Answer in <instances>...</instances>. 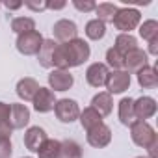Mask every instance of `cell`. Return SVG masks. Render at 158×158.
I'll list each match as a JSON object with an SVG mask.
<instances>
[{"mask_svg": "<svg viewBox=\"0 0 158 158\" xmlns=\"http://www.w3.org/2000/svg\"><path fill=\"white\" fill-rule=\"evenodd\" d=\"M89 58V45L84 39H71L67 43H58L52 54V65L56 69L67 71L69 67H76Z\"/></svg>", "mask_w": 158, "mask_h": 158, "instance_id": "obj_1", "label": "cell"}, {"mask_svg": "<svg viewBox=\"0 0 158 158\" xmlns=\"http://www.w3.org/2000/svg\"><path fill=\"white\" fill-rule=\"evenodd\" d=\"M130 134H132V141L143 149L149 151V158H156V147H158V136L154 132V128L145 123V121H136L130 125Z\"/></svg>", "mask_w": 158, "mask_h": 158, "instance_id": "obj_2", "label": "cell"}, {"mask_svg": "<svg viewBox=\"0 0 158 158\" xmlns=\"http://www.w3.org/2000/svg\"><path fill=\"white\" fill-rule=\"evenodd\" d=\"M114 26L117 30H121L123 34H130V30H134L139 24V11L134 8H121L117 10V13L112 19Z\"/></svg>", "mask_w": 158, "mask_h": 158, "instance_id": "obj_3", "label": "cell"}, {"mask_svg": "<svg viewBox=\"0 0 158 158\" xmlns=\"http://www.w3.org/2000/svg\"><path fill=\"white\" fill-rule=\"evenodd\" d=\"M41 45H43V35H41L37 30L21 34V35L17 37V50H19L21 54H26V56L39 54Z\"/></svg>", "mask_w": 158, "mask_h": 158, "instance_id": "obj_4", "label": "cell"}, {"mask_svg": "<svg viewBox=\"0 0 158 158\" xmlns=\"http://www.w3.org/2000/svg\"><path fill=\"white\" fill-rule=\"evenodd\" d=\"M54 112H56V115H58V119L61 123H73L74 119H78V115H80V108H78V104L74 101H71V99L56 101Z\"/></svg>", "mask_w": 158, "mask_h": 158, "instance_id": "obj_5", "label": "cell"}, {"mask_svg": "<svg viewBox=\"0 0 158 158\" xmlns=\"http://www.w3.org/2000/svg\"><path fill=\"white\" fill-rule=\"evenodd\" d=\"M108 88V93H123L125 89H128L130 86V74L127 71H114V73H108V78H106V84Z\"/></svg>", "mask_w": 158, "mask_h": 158, "instance_id": "obj_6", "label": "cell"}, {"mask_svg": "<svg viewBox=\"0 0 158 158\" xmlns=\"http://www.w3.org/2000/svg\"><path fill=\"white\" fill-rule=\"evenodd\" d=\"M123 67L127 69L128 74L141 71L143 67H147V52H143L139 47L134 48V50H130L128 54H125V63H123Z\"/></svg>", "mask_w": 158, "mask_h": 158, "instance_id": "obj_7", "label": "cell"}, {"mask_svg": "<svg viewBox=\"0 0 158 158\" xmlns=\"http://www.w3.org/2000/svg\"><path fill=\"white\" fill-rule=\"evenodd\" d=\"M52 34H54L56 43H58V41H60V43H67V41H71V39L76 37V24H74L73 21L61 19V21H58V23L54 24Z\"/></svg>", "mask_w": 158, "mask_h": 158, "instance_id": "obj_8", "label": "cell"}, {"mask_svg": "<svg viewBox=\"0 0 158 158\" xmlns=\"http://www.w3.org/2000/svg\"><path fill=\"white\" fill-rule=\"evenodd\" d=\"M110 139H112V130L104 123H101V125L93 127L91 130H88V143L93 145V147H99V149L106 147L110 143Z\"/></svg>", "mask_w": 158, "mask_h": 158, "instance_id": "obj_9", "label": "cell"}, {"mask_svg": "<svg viewBox=\"0 0 158 158\" xmlns=\"http://www.w3.org/2000/svg\"><path fill=\"white\" fill-rule=\"evenodd\" d=\"M73 74L69 71H63V69H56L48 74V84L54 91H67L71 86H73Z\"/></svg>", "mask_w": 158, "mask_h": 158, "instance_id": "obj_10", "label": "cell"}, {"mask_svg": "<svg viewBox=\"0 0 158 158\" xmlns=\"http://www.w3.org/2000/svg\"><path fill=\"white\" fill-rule=\"evenodd\" d=\"M32 102H34V108L37 112H41V114L50 112V110H54V104H56L54 91L48 89V88H39V91L35 93V97H34Z\"/></svg>", "mask_w": 158, "mask_h": 158, "instance_id": "obj_11", "label": "cell"}, {"mask_svg": "<svg viewBox=\"0 0 158 158\" xmlns=\"http://www.w3.org/2000/svg\"><path fill=\"white\" fill-rule=\"evenodd\" d=\"M86 78H88V84L93 86V88H101L106 84V78H108V67L104 63H91L88 67V73H86Z\"/></svg>", "mask_w": 158, "mask_h": 158, "instance_id": "obj_12", "label": "cell"}, {"mask_svg": "<svg viewBox=\"0 0 158 158\" xmlns=\"http://www.w3.org/2000/svg\"><path fill=\"white\" fill-rule=\"evenodd\" d=\"M30 121V110L24 104H10V127L13 128H23Z\"/></svg>", "mask_w": 158, "mask_h": 158, "instance_id": "obj_13", "label": "cell"}, {"mask_svg": "<svg viewBox=\"0 0 158 158\" xmlns=\"http://www.w3.org/2000/svg\"><path fill=\"white\" fill-rule=\"evenodd\" d=\"M134 114L138 121L149 119L151 115L156 114V101L151 97H139L138 101H134Z\"/></svg>", "mask_w": 158, "mask_h": 158, "instance_id": "obj_14", "label": "cell"}, {"mask_svg": "<svg viewBox=\"0 0 158 158\" xmlns=\"http://www.w3.org/2000/svg\"><path fill=\"white\" fill-rule=\"evenodd\" d=\"M45 139H47V132L41 127H30L28 132L24 134V145L34 152H37V149L43 145Z\"/></svg>", "mask_w": 158, "mask_h": 158, "instance_id": "obj_15", "label": "cell"}, {"mask_svg": "<svg viewBox=\"0 0 158 158\" xmlns=\"http://www.w3.org/2000/svg\"><path fill=\"white\" fill-rule=\"evenodd\" d=\"M39 91V84L34 80V78H23L17 84V95L24 101H34L35 93Z\"/></svg>", "mask_w": 158, "mask_h": 158, "instance_id": "obj_16", "label": "cell"}, {"mask_svg": "<svg viewBox=\"0 0 158 158\" xmlns=\"http://www.w3.org/2000/svg\"><path fill=\"white\" fill-rule=\"evenodd\" d=\"M138 82L141 88H156L158 86V74H156V69L152 65H147L143 67L141 71H138Z\"/></svg>", "mask_w": 158, "mask_h": 158, "instance_id": "obj_17", "label": "cell"}, {"mask_svg": "<svg viewBox=\"0 0 158 158\" xmlns=\"http://www.w3.org/2000/svg\"><path fill=\"white\" fill-rule=\"evenodd\" d=\"M112 106H114V102H112L110 93H99V95H95L93 101H91V108H93L95 112H99L101 117L108 115V114L112 112Z\"/></svg>", "mask_w": 158, "mask_h": 158, "instance_id": "obj_18", "label": "cell"}, {"mask_svg": "<svg viewBox=\"0 0 158 158\" xmlns=\"http://www.w3.org/2000/svg\"><path fill=\"white\" fill-rule=\"evenodd\" d=\"M119 119L123 125L130 127L132 123H136V114H134V101L132 99H123L119 102Z\"/></svg>", "mask_w": 158, "mask_h": 158, "instance_id": "obj_19", "label": "cell"}, {"mask_svg": "<svg viewBox=\"0 0 158 158\" xmlns=\"http://www.w3.org/2000/svg\"><path fill=\"white\" fill-rule=\"evenodd\" d=\"M60 151H61V141L56 139H45L43 145L37 149L39 158H60Z\"/></svg>", "mask_w": 158, "mask_h": 158, "instance_id": "obj_20", "label": "cell"}, {"mask_svg": "<svg viewBox=\"0 0 158 158\" xmlns=\"http://www.w3.org/2000/svg\"><path fill=\"white\" fill-rule=\"evenodd\" d=\"M56 41L54 39H43V45H41V50L37 54L39 58V63L43 67H52V54H54V48H56Z\"/></svg>", "mask_w": 158, "mask_h": 158, "instance_id": "obj_21", "label": "cell"}, {"mask_svg": "<svg viewBox=\"0 0 158 158\" xmlns=\"http://www.w3.org/2000/svg\"><path fill=\"white\" fill-rule=\"evenodd\" d=\"M114 48L119 50V52L125 56V54H128L130 50L138 48V41H136V37H132L130 34H121V35H117V39H115V47H114Z\"/></svg>", "mask_w": 158, "mask_h": 158, "instance_id": "obj_22", "label": "cell"}, {"mask_svg": "<svg viewBox=\"0 0 158 158\" xmlns=\"http://www.w3.org/2000/svg\"><path fill=\"white\" fill-rule=\"evenodd\" d=\"M80 123H82V127H84L86 130H91L93 127H97V125L102 123V117H101L99 112H95V110L89 106V108H86V110L80 114Z\"/></svg>", "mask_w": 158, "mask_h": 158, "instance_id": "obj_23", "label": "cell"}, {"mask_svg": "<svg viewBox=\"0 0 158 158\" xmlns=\"http://www.w3.org/2000/svg\"><path fill=\"white\" fill-rule=\"evenodd\" d=\"M117 6L115 4H112V2H102V4H99L97 8H95V13L99 15L97 19L101 21V23H112V19H114V15L117 13Z\"/></svg>", "mask_w": 158, "mask_h": 158, "instance_id": "obj_24", "label": "cell"}, {"mask_svg": "<svg viewBox=\"0 0 158 158\" xmlns=\"http://www.w3.org/2000/svg\"><path fill=\"white\" fill-rule=\"evenodd\" d=\"M104 34H106V26H104V23H101L99 19H93V21H89V23L86 24V35H88L89 39L99 41V39L104 37Z\"/></svg>", "mask_w": 158, "mask_h": 158, "instance_id": "obj_25", "label": "cell"}, {"mask_svg": "<svg viewBox=\"0 0 158 158\" xmlns=\"http://www.w3.org/2000/svg\"><path fill=\"white\" fill-rule=\"evenodd\" d=\"M11 30L21 35V34H26V32L35 30V23H34V19H30V17H15V19L11 21Z\"/></svg>", "mask_w": 158, "mask_h": 158, "instance_id": "obj_26", "label": "cell"}, {"mask_svg": "<svg viewBox=\"0 0 158 158\" xmlns=\"http://www.w3.org/2000/svg\"><path fill=\"white\" fill-rule=\"evenodd\" d=\"M82 156V151H80V145L73 139H65L61 141V151H60V158H80Z\"/></svg>", "mask_w": 158, "mask_h": 158, "instance_id": "obj_27", "label": "cell"}, {"mask_svg": "<svg viewBox=\"0 0 158 158\" xmlns=\"http://www.w3.org/2000/svg\"><path fill=\"white\" fill-rule=\"evenodd\" d=\"M139 35L147 41H152V39H158V23L156 21H147L141 24L139 28Z\"/></svg>", "mask_w": 158, "mask_h": 158, "instance_id": "obj_28", "label": "cell"}, {"mask_svg": "<svg viewBox=\"0 0 158 158\" xmlns=\"http://www.w3.org/2000/svg\"><path fill=\"white\" fill-rule=\"evenodd\" d=\"M106 63H108L112 69H115V71H121V69H123V63H125V56H123L119 50H115V48H110V50L106 52Z\"/></svg>", "mask_w": 158, "mask_h": 158, "instance_id": "obj_29", "label": "cell"}, {"mask_svg": "<svg viewBox=\"0 0 158 158\" xmlns=\"http://www.w3.org/2000/svg\"><path fill=\"white\" fill-rule=\"evenodd\" d=\"M11 156V130L0 132V158Z\"/></svg>", "mask_w": 158, "mask_h": 158, "instance_id": "obj_30", "label": "cell"}, {"mask_svg": "<svg viewBox=\"0 0 158 158\" xmlns=\"http://www.w3.org/2000/svg\"><path fill=\"white\" fill-rule=\"evenodd\" d=\"M11 130L10 127V104L0 102V132Z\"/></svg>", "mask_w": 158, "mask_h": 158, "instance_id": "obj_31", "label": "cell"}, {"mask_svg": "<svg viewBox=\"0 0 158 158\" xmlns=\"http://www.w3.org/2000/svg\"><path fill=\"white\" fill-rule=\"evenodd\" d=\"M73 6H74L76 10H80V11H91V10L97 8V4H95V2H89V0H88V2H82V0H74Z\"/></svg>", "mask_w": 158, "mask_h": 158, "instance_id": "obj_32", "label": "cell"}, {"mask_svg": "<svg viewBox=\"0 0 158 158\" xmlns=\"http://www.w3.org/2000/svg\"><path fill=\"white\" fill-rule=\"evenodd\" d=\"M24 6H28L34 11H41V10H45L48 6V2H32V0H28V2H24Z\"/></svg>", "mask_w": 158, "mask_h": 158, "instance_id": "obj_33", "label": "cell"}, {"mask_svg": "<svg viewBox=\"0 0 158 158\" xmlns=\"http://www.w3.org/2000/svg\"><path fill=\"white\" fill-rule=\"evenodd\" d=\"M65 6V2H52V4H48L47 8H52V10H61Z\"/></svg>", "mask_w": 158, "mask_h": 158, "instance_id": "obj_34", "label": "cell"}, {"mask_svg": "<svg viewBox=\"0 0 158 158\" xmlns=\"http://www.w3.org/2000/svg\"><path fill=\"white\" fill-rule=\"evenodd\" d=\"M21 6H23V2H8V4H6L8 10H17V8H21Z\"/></svg>", "mask_w": 158, "mask_h": 158, "instance_id": "obj_35", "label": "cell"}, {"mask_svg": "<svg viewBox=\"0 0 158 158\" xmlns=\"http://www.w3.org/2000/svg\"><path fill=\"white\" fill-rule=\"evenodd\" d=\"M138 158H145V156H138Z\"/></svg>", "mask_w": 158, "mask_h": 158, "instance_id": "obj_36", "label": "cell"}]
</instances>
